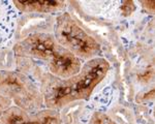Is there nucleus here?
<instances>
[{"label":"nucleus","mask_w":155,"mask_h":124,"mask_svg":"<svg viewBox=\"0 0 155 124\" xmlns=\"http://www.w3.org/2000/svg\"><path fill=\"white\" fill-rule=\"evenodd\" d=\"M1 124H62L60 111L53 109L29 112L11 106L1 116Z\"/></svg>","instance_id":"5"},{"label":"nucleus","mask_w":155,"mask_h":124,"mask_svg":"<svg viewBox=\"0 0 155 124\" xmlns=\"http://www.w3.org/2000/svg\"><path fill=\"white\" fill-rule=\"evenodd\" d=\"M11 106H12V101L9 100V99L1 97V96H0V124H1L2 114H3L4 111H5L7 108H9Z\"/></svg>","instance_id":"9"},{"label":"nucleus","mask_w":155,"mask_h":124,"mask_svg":"<svg viewBox=\"0 0 155 124\" xmlns=\"http://www.w3.org/2000/svg\"><path fill=\"white\" fill-rule=\"evenodd\" d=\"M15 7L20 15H32V14H61L65 11V1H20L12 0Z\"/></svg>","instance_id":"7"},{"label":"nucleus","mask_w":155,"mask_h":124,"mask_svg":"<svg viewBox=\"0 0 155 124\" xmlns=\"http://www.w3.org/2000/svg\"><path fill=\"white\" fill-rule=\"evenodd\" d=\"M0 96L25 111L45 109L39 86L34 79L18 69L0 70Z\"/></svg>","instance_id":"4"},{"label":"nucleus","mask_w":155,"mask_h":124,"mask_svg":"<svg viewBox=\"0 0 155 124\" xmlns=\"http://www.w3.org/2000/svg\"><path fill=\"white\" fill-rule=\"evenodd\" d=\"M110 69V62L99 57L85 62L79 73L68 78L61 79L36 69V76L32 79L39 86L45 108L60 111L76 101L89 100Z\"/></svg>","instance_id":"1"},{"label":"nucleus","mask_w":155,"mask_h":124,"mask_svg":"<svg viewBox=\"0 0 155 124\" xmlns=\"http://www.w3.org/2000/svg\"><path fill=\"white\" fill-rule=\"evenodd\" d=\"M20 16L12 0H0V52L15 43Z\"/></svg>","instance_id":"6"},{"label":"nucleus","mask_w":155,"mask_h":124,"mask_svg":"<svg viewBox=\"0 0 155 124\" xmlns=\"http://www.w3.org/2000/svg\"><path fill=\"white\" fill-rule=\"evenodd\" d=\"M12 51L16 58L38 63L44 71L61 79L79 73L84 64L60 46L50 32H29L15 41Z\"/></svg>","instance_id":"2"},{"label":"nucleus","mask_w":155,"mask_h":124,"mask_svg":"<svg viewBox=\"0 0 155 124\" xmlns=\"http://www.w3.org/2000/svg\"><path fill=\"white\" fill-rule=\"evenodd\" d=\"M53 35L60 46L83 63L102 57L99 41L85 30L68 11L56 17Z\"/></svg>","instance_id":"3"},{"label":"nucleus","mask_w":155,"mask_h":124,"mask_svg":"<svg viewBox=\"0 0 155 124\" xmlns=\"http://www.w3.org/2000/svg\"><path fill=\"white\" fill-rule=\"evenodd\" d=\"M87 124H118L104 112L95 111L92 113Z\"/></svg>","instance_id":"8"}]
</instances>
